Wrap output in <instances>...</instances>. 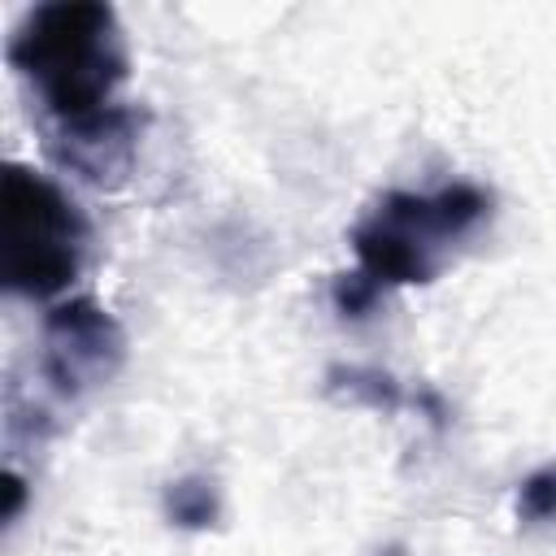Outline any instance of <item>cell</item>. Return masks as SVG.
<instances>
[{"label":"cell","instance_id":"6da1fadb","mask_svg":"<svg viewBox=\"0 0 556 556\" xmlns=\"http://www.w3.org/2000/svg\"><path fill=\"white\" fill-rule=\"evenodd\" d=\"M4 61L35 87L52 122H78L117 104L113 96L130 74L122 22L104 0L35 4L17 22Z\"/></svg>","mask_w":556,"mask_h":556},{"label":"cell","instance_id":"7a4b0ae2","mask_svg":"<svg viewBox=\"0 0 556 556\" xmlns=\"http://www.w3.org/2000/svg\"><path fill=\"white\" fill-rule=\"evenodd\" d=\"M87 213L48 174L9 161L0 178V278L13 295L56 300L83 274Z\"/></svg>","mask_w":556,"mask_h":556},{"label":"cell","instance_id":"3957f363","mask_svg":"<svg viewBox=\"0 0 556 556\" xmlns=\"http://www.w3.org/2000/svg\"><path fill=\"white\" fill-rule=\"evenodd\" d=\"M491 208V195L473 182H447L434 195L387 191L352 230L356 269L378 287H421L439 274V248L469 235Z\"/></svg>","mask_w":556,"mask_h":556},{"label":"cell","instance_id":"277c9868","mask_svg":"<svg viewBox=\"0 0 556 556\" xmlns=\"http://www.w3.org/2000/svg\"><path fill=\"white\" fill-rule=\"evenodd\" d=\"M122 365H126V330L104 304L74 295L43 313L39 374L56 395L78 400L91 387L117 378Z\"/></svg>","mask_w":556,"mask_h":556},{"label":"cell","instance_id":"5b68a950","mask_svg":"<svg viewBox=\"0 0 556 556\" xmlns=\"http://www.w3.org/2000/svg\"><path fill=\"white\" fill-rule=\"evenodd\" d=\"M143 139V113L135 104H109L78 122H52L48 152L61 169L91 187H117L135 169Z\"/></svg>","mask_w":556,"mask_h":556},{"label":"cell","instance_id":"8992f818","mask_svg":"<svg viewBox=\"0 0 556 556\" xmlns=\"http://www.w3.org/2000/svg\"><path fill=\"white\" fill-rule=\"evenodd\" d=\"M161 508H165V521L178 530H208L222 517V495L208 473H182L165 482Z\"/></svg>","mask_w":556,"mask_h":556},{"label":"cell","instance_id":"52a82bcc","mask_svg":"<svg viewBox=\"0 0 556 556\" xmlns=\"http://www.w3.org/2000/svg\"><path fill=\"white\" fill-rule=\"evenodd\" d=\"M326 387L339 391V395H348L352 404H369V408H378V413H395V408L404 404L400 382H395L391 374L365 369V365H334V369L326 374Z\"/></svg>","mask_w":556,"mask_h":556},{"label":"cell","instance_id":"ba28073f","mask_svg":"<svg viewBox=\"0 0 556 556\" xmlns=\"http://www.w3.org/2000/svg\"><path fill=\"white\" fill-rule=\"evenodd\" d=\"M378 300H382V287H378L365 269H343V274H334V282H330V304H334L339 317L361 321V317H369V313L378 308Z\"/></svg>","mask_w":556,"mask_h":556},{"label":"cell","instance_id":"9c48e42d","mask_svg":"<svg viewBox=\"0 0 556 556\" xmlns=\"http://www.w3.org/2000/svg\"><path fill=\"white\" fill-rule=\"evenodd\" d=\"M517 517L530 521V526L556 521V460L534 469L530 478H521V486H517Z\"/></svg>","mask_w":556,"mask_h":556},{"label":"cell","instance_id":"30bf717a","mask_svg":"<svg viewBox=\"0 0 556 556\" xmlns=\"http://www.w3.org/2000/svg\"><path fill=\"white\" fill-rule=\"evenodd\" d=\"M22 504H26V482L9 469V473H4V521H17Z\"/></svg>","mask_w":556,"mask_h":556},{"label":"cell","instance_id":"8fae6325","mask_svg":"<svg viewBox=\"0 0 556 556\" xmlns=\"http://www.w3.org/2000/svg\"><path fill=\"white\" fill-rule=\"evenodd\" d=\"M378 556H404V552H400V547H387V552H378Z\"/></svg>","mask_w":556,"mask_h":556}]
</instances>
